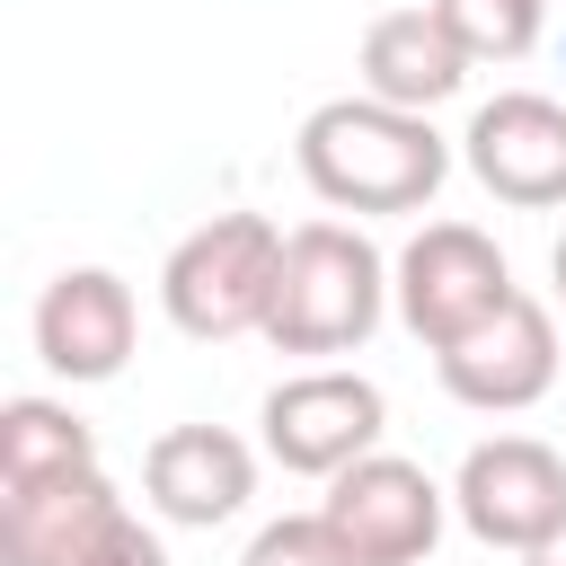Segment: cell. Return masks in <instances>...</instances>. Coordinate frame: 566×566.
<instances>
[{"label":"cell","mask_w":566,"mask_h":566,"mask_svg":"<svg viewBox=\"0 0 566 566\" xmlns=\"http://www.w3.org/2000/svg\"><path fill=\"white\" fill-rule=\"evenodd\" d=\"M442 513H451V486H433L424 460H398V451L354 460L318 495V522L345 548V566H424L442 539Z\"/></svg>","instance_id":"cell-6"},{"label":"cell","mask_w":566,"mask_h":566,"mask_svg":"<svg viewBox=\"0 0 566 566\" xmlns=\"http://www.w3.org/2000/svg\"><path fill=\"white\" fill-rule=\"evenodd\" d=\"M513 292H522V283H513L504 248H495L486 230H469V221H424V230L398 248V265H389V310L407 318V336H416L424 354H442V345H460L469 327H486Z\"/></svg>","instance_id":"cell-4"},{"label":"cell","mask_w":566,"mask_h":566,"mask_svg":"<svg viewBox=\"0 0 566 566\" xmlns=\"http://www.w3.org/2000/svg\"><path fill=\"white\" fill-rule=\"evenodd\" d=\"M451 513L469 522V539L531 557L566 522V460H557V442H539V433H486V442H469V460L451 478Z\"/></svg>","instance_id":"cell-7"},{"label":"cell","mask_w":566,"mask_h":566,"mask_svg":"<svg viewBox=\"0 0 566 566\" xmlns=\"http://www.w3.org/2000/svg\"><path fill=\"white\" fill-rule=\"evenodd\" d=\"M142 495H150L159 522L212 531V522L248 513V495H256V451H248L230 424H168V433L142 451Z\"/></svg>","instance_id":"cell-11"},{"label":"cell","mask_w":566,"mask_h":566,"mask_svg":"<svg viewBox=\"0 0 566 566\" xmlns=\"http://www.w3.org/2000/svg\"><path fill=\"white\" fill-rule=\"evenodd\" d=\"M433 371H442V389H451L460 407H478V416H522V407H539V398L557 389V318H548V301H539V292H513L486 327H469L460 345H442Z\"/></svg>","instance_id":"cell-8"},{"label":"cell","mask_w":566,"mask_h":566,"mask_svg":"<svg viewBox=\"0 0 566 566\" xmlns=\"http://www.w3.org/2000/svg\"><path fill=\"white\" fill-rule=\"evenodd\" d=\"M389 310V256L354 221H301L283 230L265 345L274 354H354Z\"/></svg>","instance_id":"cell-2"},{"label":"cell","mask_w":566,"mask_h":566,"mask_svg":"<svg viewBox=\"0 0 566 566\" xmlns=\"http://www.w3.org/2000/svg\"><path fill=\"white\" fill-rule=\"evenodd\" d=\"M274 265H283V230L265 212H212L195 221L168 265H159V310L177 336L195 345H230V336H265L274 310Z\"/></svg>","instance_id":"cell-3"},{"label":"cell","mask_w":566,"mask_h":566,"mask_svg":"<svg viewBox=\"0 0 566 566\" xmlns=\"http://www.w3.org/2000/svg\"><path fill=\"white\" fill-rule=\"evenodd\" d=\"M133 336H142V301L115 265H62L35 292V363L71 389L115 380L133 363Z\"/></svg>","instance_id":"cell-10"},{"label":"cell","mask_w":566,"mask_h":566,"mask_svg":"<svg viewBox=\"0 0 566 566\" xmlns=\"http://www.w3.org/2000/svg\"><path fill=\"white\" fill-rule=\"evenodd\" d=\"M460 159L469 177L513 203V212H557L566 203V106L539 97V88H495L469 133H460Z\"/></svg>","instance_id":"cell-9"},{"label":"cell","mask_w":566,"mask_h":566,"mask_svg":"<svg viewBox=\"0 0 566 566\" xmlns=\"http://www.w3.org/2000/svg\"><path fill=\"white\" fill-rule=\"evenodd\" d=\"M256 424H265V460L274 469H292V478H345L354 460L380 451L389 398H380V380L318 363V371L274 380L265 407H256Z\"/></svg>","instance_id":"cell-5"},{"label":"cell","mask_w":566,"mask_h":566,"mask_svg":"<svg viewBox=\"0 0 566 566\" xmlns=\"http://www.w3.org/2000/svg\"><path fill=\"white\" fill-rule=\"evenodd\" d=\"M71 469H97V433L62 398H9L0 407V486H35V478H71Z\"/></svg>","instance_id":"cell-14"},{"label":"cell","mask_w":566,"mask_h":566,"mask_svg":"<svg viewBox=\"0 0 566 566\" xmlns=\"http://www.w3.org/2000/svg\"><path fill=\"white\" fill-rule=\"evenodd\" d=\"M354 62H363V97L407 106V115L451 106V97L469 88V71H478L433 9H380V18L363 27V53H354Z\"/></svg>","instance_id":"cell-13"},{"label":"cell","mask_w":566,"mask_h":566,"mask_svg":"<svg viewBox=\"0 0 566 566\" xmlns=\"http://www.w3.org/2000/svg\"><path fill=\"white\" fill-rule=\"evenodd\" d=\"M424 9L460 35L469 62H522L548 27V0H424Z\"/></svg>","instance_id":"cell-15"},{"label":"cell","mask_w":566,"mask_h":566,"mask_svg":"<svg viewBox=\"0 0 566 566\" xmlns=\"http://www.w3.org/2000/svg\"><path fill=\"white\" fill-rule=\"evenodd\" d=\"M239 566H345V548L327 539V522L318 513H283V522H265L256 539H248V557Z\"/></svg>","instance_id":"cell-16"},{"label":"cell","mask_w":566,"mask_h":566,"mask_svg":"<svg viewBox=\"0 0 566 566\" xmlns=\"http://www.w3.org/2000/svg\"><path fill=\"white\" fill-rule=\"evenodd\" d=\"M548 274H557V301H566V230H557V248H548Z\"/></svg>","instance_id":"cell-19"},{"label":"cell","mask_w":566,"mask_h":566,"mask_svg":"<svg viewBox=\"0 0 566 566\" xmlns=\"http://www.w3.org/2000/svg\"><path fill=\"white\" fill-rule=\"evenodd\" d=\"M133 504L115 495L106 469H71V478H35V486H0V566H80Z\"/></svg>","instance_id":"cell-12"},{"label":"cell","mask_w":566,"mask_h":566,"mask_svg":"<svg viewBox=\"0 0 566 566\" xmlns=\"http://www.w3.org/2000/svg\"><path fill=\"white\" fill-rule=\"evenodd\" d=\"M522 566H566V522H557V531H548V539H539V548H531Z\"/></svg>","instance_id":"cell-18"},{"label":"cell","mask_w":566,"mask_h":566,"mask_svg":"<svg viewBox=\"0 0 566 566\" xmlns=\"http://www.w3.org/2000/svg\"><path fill=\"white\" fill-rule=\"evenodd\" d=\"M80 566H168V548H159V531H150L142 513H124V522L80 557Z\"/></svg>","instance_id":"cell-17"},{"label":"cell","mask_w":566,"mask_h":566,"mask_svg":"<svg viewBox=\"0 0 566 566\" xmlns=\"http://www.w3.org/2000/svg\"><path fill=\"white\" fill-rule=\"evenodd\" d=\"M301 186L327 212H424L451 177V142L433 133V115L380 106V97H327L301 115Z\"/></svg>","instance_id":"cell-1"}]
</instances>
